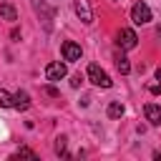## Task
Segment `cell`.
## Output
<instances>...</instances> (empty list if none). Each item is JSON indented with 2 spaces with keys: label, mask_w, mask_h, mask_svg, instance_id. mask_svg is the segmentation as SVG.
I'll use <instances>...</instances> for the list:
<instances>
[{
  "label": "cell",
  "mask_w": 161,
  "mask_h": 161,
  "mask_svg": "<svg viewBox=\"0 0 161 161\" xmlns=\"http://www.w3.org/2000/svg\"><path fill=\"white\" fill-rule=\"evenodd\" d=\"M65 73H68V68H65V63H60V60L45 65V78H48V80H60Z\"/></svg>",
  "instance_id": "cell-4"
},
{
  "label": "cell",
  "mask_w": 161,
  "mask_h": 161,
  "mask_svg": "<svg viewBox=\"0 0 161 161\" xmlns=\"http://www.w3.org/2000/svg\"><path fill=\"white\" fill-rule=\"evenodd\" d=\"M55 153H65V138H63V136L55 141Z\"/></svg>",
  "instance_id": "cell-13"
},
{
  "label": "cell",
  "mask_w": 161,
  "mask_h": 161,
  "mask_svg": "<svg viewBox=\"0 0 161 161\" xmlns=\"http://www.w3.org/2000/svg\"><path fill=\"white\" fill-rule=\"evenodd\" d=\"M131 20H133L136 25H146V23L151 20V8H148L146 3H136V5L131 8Z\"/></svg>",
  "instance_id": "cell-3"
},
{
  "label": "cell",
  "mask_w": 161,
  "mask_h": 161,
  "mask_svg": "<svg viewBox=\"0 0 161 161\" xmlns=\"http://www.w3.org/2000/svg\"><path fill=\"white\" fill-rule=\"evenodd\" d=\"M0 15H3L5 20H18V10H15L10 3H3V5H0Z\"/></svg>",
  "instance_id": "cell-10"
},
{
  "label": "cell",
  "mask_w": 161,
  "mask_h": 161,
  "mask_svg": "<svg viewBox=\"0 0 161 161\" xmlns=\"http://www.w3.org/2000/svg\"><path fill=\"white\" fill-rule=\"evenodd\" d=\"M136 43H138V38H136L133 30H128V28H121V30H118V35H116V45H118L121 50H133Z\"/></svg>",
  "instance_id": "cell-2"
},
{
  "label": "cell",
  "mask_w": 161,
  "mask_h": 161,
  "mask_svg": "<svg viewBox=\"0 0 161 161\" xmlns=\"http://www.w3.org/2000/svg\"><path fill=\"white\" fill-rule=\"evenodd\" d=\"M30 106V96L25 93V91H18L15 96H13V108H18V111H25Z\"/></svg>",
  "instance_id": "cell-8"
},
{
  "label": "cell",
  "mask_w": 161,
  "mask_h": 161,
  "mask_svg": "<svg viewBox=\"0 0 161 161\" xmlns=\"http://www.w3.org/2000/svg\"><path fill=\"white\" fill-rule=\"evenodd\" d=\"M143 113H146V121H148V123L161 126V106H156V103H146V106H143Z\"/></svg>",
  "instance_id": "cell-7"
},
{
  "label": "cell",
  "mask_w": 161,
  "mask_h": 161,
  "mask_svg": "<svg viewBox=\"0 0 161 161\" xmlns=\"http://www.w3.org/2000/svg\"><path fill=\"white\" fill-rule=\"evenodd\" d=\"M116 68H118V73H131V63H128V58L123 55V53H116Z\"/></svg>",
  "instance_id": "cell-9"
},
{
  "label": "cell",
  "mask_w": 161,
  "mask_h": 161,
  "mask_svg": "<svg viewBox=\"0 0 161 161\" xmlns=\"http://www.w3.org/2000/svg\"><path fill=\"white\" fill-rule=\"evenodd\" d=\"M43 91H45V93H48V96H53V98H55V96H58V91H55V88H53V86H45V88H43Z\"/></svg>",
  "instance_id": "cell-16"
},
{
  "label": "cell",
  "mask_w": 161,
  "mask_h": 161,
  "mask_svg": "<svg viewBox=\"0 0 161 161\" xmlns=\"http://www.w3.org/2000/svg\"><path fill=\"white\" fill-rule=\"evenodd\" d=\"M18 156H30V158H35V153H33L30 148H20V151H18Z\"/></svg>",
  "instance_id": "cell-14"
},
{
  "label": "cell",
  "mask_w": 161,
  "mask_h": 161,
  "mask_svg": "<svg viewBox=\"0 0 161 161\" xmlns=\"http://www.w3.org/2000/svg\"><path fill=\"white\" fill-rule=\"evenodd\" d=\"M88 80L98 88H111V75L98 65V63H91L88 65Z\"/></svg>",
  "instance_id": "cell-1"
},
{
  "label": "cell",
  "mask_w": 161,
  "mask_h": 161,
  "mask_svg": "<svg viewBox=\"0 0 161 161\" xmlns=\"http://www.w3.org/2000/svg\"><path fill=\"white\" fill-rule=\"evenodd\" d=\"M156 80H161V68H156Z\"/></svg>",
  "instance_id": "cell-18"
},
{
  "label": "cell",
  "mask_w": 161,
  "mask_h": 161,
  "mask_svg": "<svg viewBox=\"0 0 161 161\" xmlns=\"http://www.w3.org/2000/svg\"><path fill=\"white\" fill-rule=\"evenodd\" d=\"M73 10H75V15L88 25V23H93V13H91V5H88V0H73Z\"/></svg>",
  "instance_id": "cell-5"
},
{
  "label": "cell",
  "mask_w": 161,
  "mask_h": 161,
  "mask_svg": "<svg viewBox=\"0 0 161 161\" xmlns=\"http://www.w3.org/2000/svg\"><path fill=\"white\" fill-rule=\"evenodd\" d=\"M156 35H158V38H161V25H158V28H156Z\"/></svg>",
  "instance_id": "cell-19"
},
{
  "label": "cell",
  "mask_w": 161,
  "mask_h": 161,
  "mask_svg": "<svg viewBox=\"0 0 161 161\" xmlns=\"http://www.w3.org/2000/svg\"><path fill=\"white\" fill-rule=\"evenodd\" d=\"M148 91H151V93H161V83H151Z\"/></svg>",
  "instance_id": "cell-15"
},
{
  "label": "cell",
  "mask_w": 161,
  "mask_h": 161,
  "mask_svg": "<svg viewBox=\"0 0 161 161\" xmlns=\"http://www.w3.org/2000/svg\"><path fill=\"white\" fill-rule=\"evenodd\" d=\"M80 45L78 43H73V40H65L63 43V58L65 60H80Z\"/></svg>",
  "instance_id": "cell-6"
},
{
  "label": "cell",
  "mask_w": 161,
  "mask_h": 161,
  "mask_svg": "<svg viewBox=\"0 0 161 161\" xmlns=\"http://www.w3.org/2000/svg\"><path fill=\"white\" fill-rule=\"evenodd\" d=\"M70 86H73V88H78V86H80V75H73V80H70Z\"/></svg>",
  "instance_id": "cell-17"
},
{
  "label": "cell",
  "mask_w": 161,
  "mask_h": 161,
  "mask_svg": "<svg viewBox=\"0 0 161 161\" xmlns=\"http://www.w3.org/2000/svg\"><path fill=\"white\" fill-rule=\"evenodd\" d=\"M8 106H13V96L5 88H0V108H8Z\"/></svg>",
  "instance_id": "cell-12"
},
{
  "label": "cell",
  "mask_w": 161,
  "mask_h": 161,
  "mask_svg": "<svg viewBox=\"0 0 161 161\" xmlns=\"http://www.w3.org/2000/svg\"><path fill=\"white\" fill-rule=\"evenodd\" d=\"M123 116V103L121 101H111L108 103V118H121Z\"/></svg>",
  "instance_id": "cell-11"
}]
</instances>
